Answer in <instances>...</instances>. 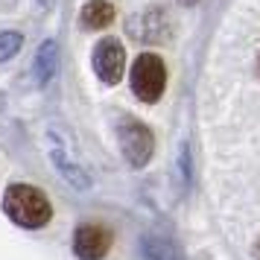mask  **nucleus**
I'll use <instances>...</instances> for the list:
<instances>
[{"mask_svg": "<svg viewBox=\"0 0 260 260\" xmlns=\"http://www.w3.org/2000/svg\"><path fill=\"white\" fill-rule=\"evenodd\" d=\"M3 211L21 228H44L53 216L47 196L32 184H9L3 193Z\"/></svg>", "mask_w": 260, "mask_h": 260, "instance_id": "f257e3e1", "label": "nucleus"}, {"mask_svg": "<svg viewBox=\"0 0 260 260\" xmlns=\"http://www.w3.org/2000/svg\"><path fill=\"white\" fill-rule=\"evenodd\" d=\"M117 143H120V152L126 158V164L141 170L152 161L155 152V138L152 129L141 123L138 117H120L117 123Z\"/></svg>", "mask_w": 260, "mask_h": 260, "instance_id": "f03ea898", "label": "nucleus"}, {"mask_svg": "<svg viewBox=\"0 0 260 260\" xmlns=\"http://www.w3.org/2000/svg\"><path fill=\"white\" fill-rule=\"evenodd\" d=\"M167 85V68L164 61L152 56V53H143L138 56V61L132 64V91L141 103H158L161 94H164Z\"/></svg>", "mask_w": 260, "mask_h": 260, "instance_id": "7ed1b4c3", "label": "nucleus"}, {"mask_svg": "<svg viewBox=\"0 0 260 260\" xmlns=\"http://www.w3.org/2000/svg\"><path fill=\"white\" fill-rule=\"evenodd\" d=\"M50 161L59 170V176L76 190H88L91 187V173L82 167V161L73 155V149L64 143L61 135H56V129H50Z\"/></svg>", "mask_w": 260, "mask_h": 260, "instance_id": "20e7f679", "label": "nucleus"}, {"mask_svg": "<svg viewBox=\"0 0 260 260\" xmlns=\"http://www.w3.org/2000/svg\"><path fill=\"white\" fill-rule=\"evenodd\" d=\"M91 64H94L96 79L103 85H117L126 73V53L117 38H103L96 41L94 53H91Z\"/></svg>", "mask_w": 260, "mask_h": 260, "instance_id": "39448f33", "label": "nucleus"}, {"mask_svg": "<svg viewBox=\"0 0 260 260\" xmlns=\"http://www.w3.org/2000/svg\"><path fill=\"white\" fill-rule=\"evenodd\" d=\"M111 248V231L100 222H85L73 231V254L79 260H103Z\"/></svg>", "mask_w": 260, "mask_h": 260, "instance_id": "423d86ee", "label": "nucleus"}, {"mask_svg": "<svg viewBox=\"0 0 260 260\" xmlns=\"http://www.w3.org/2000/svg\"><path fill=\"white\" fill-rule=\"evenodd\" d=\"M59 71V44L47 38L36 53V64H32V73H36V82L38 85H50V79L56 76Z\"/></svg>", "mask_w": 260, "mask_h": 260, "instance_id": "0eeeda50", "label": "nucleus"}, {"mask_svg": "<svg viewBox=\"0 0 260 260\" xmlns=\"http://www.w3.org/2000/svg\"><path fill=\"white\" fill-rule=\"evenodd\" d=\"M114 21V6L106 3V0H91V3H85L82 12H79V26L88 29V32H94V29H103Z\"/></svg>", "mask_w": 260, "mask_h": 260, "instance_id": "6e6552de", "label": "nucleus"}, {"mask_svg": "<svg viewBox=\"0 0 260 260\" xmlns=\"http://www.w3.org/2000/svg\"><path fill=\"white\" fill-rule=\"evenodd\" d=\"M143 254L149 260H181L178 246L161 234H143Z\"/></svg>", "mask_w": 260, "mask_h": 260, "instance_id": "1a4fd4ad", "label": "nucleus"}, {"mask_svg": "<svg viewBox=\"0 0 260 260\" xmlns=\"http://www.w3.org/2000/svg\"><path fill=\"white\" fill-rule=\"evenodd\" d=\"M21 47H24V36L18 29H0V64L18 56Z\"/></svg>", "mask_w": 260, "mask_h": 260, "instance_id": "9d476101", "label": "nucleus"}, {"mask_svg": "<svg viewBox=\"0 0 260 260\" xmlns=\"http://www.w3.org/2000/svg\"><path fill=\"white\" fill-rule=\"evenodd\" d=\"M178 3H181V6H196L199 0H178Z\"/></svg>", "mask_w": 260, "mask_h": 260, "instance_id": "9b49d317", "label": "nucleus"}, {"mask_svg": "<svg viewBox=\"0 0 260 260\" xmlns=\"http://www.w3.org/2000/svg\"><path fill=\"white\" fill-rule=\"evenodd\" d=\"M257 73H260V61H257Z\"/></svg>", "mask_w": 260, "mask_h": 260, "instance_id": "f8f14e48", "label": "nucleus"}]
</instances>
